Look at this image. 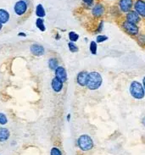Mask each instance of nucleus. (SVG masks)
I'll list each match as a JSON object with an SVG mask.
<instances>
[{
    "label": "nucleus",
    "instance_id": "nucleus-1",
    "mask_svg": "<svg viewBox=\"0 0 145 155\" xmlns=\"http://www.w3.org/2000/svg\"><path fill=\"white\" fill-rule=\"evenodd\" d=\"M102 82H103V78L99 72H98V71L88 72L87 86H86L87 88L91 90V91L98 90L101 87Z\"/></svg>",
    "mask_w": 145,
    "mask_h": 155
},
{
    "label": "nucleus",
    "instance_id": "nucleus-2",
    "mask_svg": "<svg viewBox=\"0 0 145 155\" xmlns=\"http://www.w3.org/2000/svg\"><path fill=\"white\" fill-rule=\"evenodd\" d=\"M129 92L131 96L137 100H142L145 97V90L144 86L138 81H133L131 82Z\"/></svg>",
    "mask_w": 145,
    "mask_h": 155
},
{
    "label": "nucleus",
    "instance_id": "nucleus-3",
    "mask_svg": "<svg viewBox=\"0 0 145 155\" xmlns=\"http://www.w3.org/2000/svg\"><path fill=\"white\" fill-rule=\"evenodd\" d=\"M77 146L83 152H88L93 148L94 142L90 136L83 134L81 135L77 139Z\"/></svg>",
    "mask_w": 145,
    "mask_h": 155
},
{
    "label": "nucleus",
    "instance_id": "nucleus-4",
    "mask_svg": "<svg viewBox=\"0 0 145 155\" xmlns=\"http://www.w3.org/2000/svg\"><path fill=\"white\" fill-rule=\"evenodd\" d=\"M122 26L125 31L130 36L135 37V36L138 35V33H139V28L136 24L128 22V21H125L122 24Z\"/></svg>",
    "mask_w": 145,
    "mask_h": 155
},
{
    "label": "nucleus",
    "instance_id": "nucleus-5",
    "mask_svg": "<svg viewBox=\"0 0 145 155\" xmlns=\"http://www.w3.org/2000/svg\"><path fill=\"white\" fill-rule=\"evenodd\" d=\"M133 0H119V8L122 12L128 13L132 10Z\"/></svg>",
    "mask_w": 145,
    "mask_h": 155
},
{
    "label": "nucleus",
    "instance_id": "nucleus-6",
    "mask_svg": "<svg viewBox=\"0 0 145 155\" xmlns=\"http://www.w3.org/2000/svg\"><path fill=\"white\" fill-rule=\"evenodd\" d=\"M126 21L128 22L133 23V24H138L141 21V17L140 15L135 11V10H131L130 12L126 13Z\"/></svg>",
    "mask_w": 145,
    "mask_h": 155
},
{
    "label": "nucleus",
    "instance_id": "nucleus-7",
    "mask_svg": "<svg viewBox=\"0 0 145 155\" xmlns=\"http://www.w3.org/2000/svg\"><path fill=\"white\" fill-rule=\"evenodd\" d=\"M87 75H88V72L87 70H83V71H80L77 75V84L82 87L84 88L87 86Z\"/></svg>",
    "mask_w": 145,
    "mask_h": 155
},
{
    "label": "nucleus",
    "instance_id": "nucleus-8",
    "mask_svg": "<svg viewBox=\"0 0 145 155\" xmlns=\"http://www.w3.org/2000/svg\"><path fill=\"white\" fill-rule=\"evenodd\" d=\"M27 9V4L25 1L20 0L18 1L15 5V12L18 15H22L26 13Z\"/></svg>",
    "mask_w": 145,
    "mask_h": 155
},
{
    "label": "nucleus",
    "instance_id": "nucleus-9",
    "mask_svg": "<svg viewBox=\"0 0 145 155\" xmlns=\"http://www.w3.org/2000/svg\"><path fill=\"white\" fill-rule=\"evenodd\" d=\"M134 9L140 16L145 17V1L137 0L134 3Z\"/></svg>",
    "mask_w": 145,
    "mask_h": 155
},
{
    "label": "nucleus",
    "instance_id": "nucleus-10",
    "mask_svg": "<svg viewBox=\"0 0 145 155\" xmlns=\"http://www.w3.org/2000/svg\"><path fill=\"white\" fill-rule=\"evenodd\" d=\"M55 77L58 78L60 81H61L63 83H64L67 81V72L63 66H59L54 70Z\"/></svg>",
    "mask_w": 145,
    "mask_h": 155
},
{
    "label": "nucleus",
    "instance_id": "nucleus-11",
    "mask_svg": "<svg viewBox=\"0 0 145 155\" xmlns=\"http://www.w3.org/2000/svg\"><path fill=\"white\" fill-rule=\"evenodd\" d=\"M30 51L31 53L35 55V56H42L45 53L44 47L39 44H32L30 47Z\"/></svg>",
    "mask_w": 145,
    "mask_h": 155
},
{
    "label": "nucleus",
    "instance_id": "nucleus-12",
    "mask_svg": "<svg viewBox=\"0 0 145 155\" xmlns=\"http://www.w3.org/2000/svg\"><path fill=\"white\" fill-rule=\"evenodd\" d=\"M104 13V7L101 3H97L92 9V14L94 17L99 18L101 17Z\"/></svg>",
    "mask_w": 145,
    "mask_h": 155
},
{
    "label": "nucleus",
    "instance_id": "nucleus-13",
    "mask_svg": "<svg viewBox=\"0 0 145 155\" xmlns=\"http://www.w3.org/2000/svg\"><path fill=\"white\" fill-rule=\"evenodd\" d=\"M51 87H52V89L54 90V92L58 93L62 91L63 88H64V83L61 81H60L58 78L54 77V78H53V80L51 82Z\"/></svg>",
    "mask_w": 145,
    "mask_h": 155
},
{
    "label": "nucleus",
    "instance_id": "nucleus-14",
    "mask_svg": "<svg viewBox=\"0 0 145 155\" xmlns=\"http://www.w3.org/2000/svg\"><path fill=\"white\" fill-rule=\"evenodd\" d=\"M9 136H10V132L7 128H4V127L0 128V142H3L7 141L9 138Z\"/></svg>",
    "mask_w": 145,
    "mask_h": 155
},
{
    "label": "nucleus",
    "instance_id": "nucleus-15",
    "mask_svg": "<svg viewBox=\"0 0 145 155\" xmlns=\"http://www.w3.org/2000/svg\"><path fill=\"white\" fill-rule=\"evenodd\" d=\"M9 13L4 9H0V23L1 24H5L9 21Z\"/></svg>",
    "mask_w": 145,
    "mask_h": 155
},
{
    "label": "nucleus",
    "instance_id": "nucleus-16",
    "mask_svg": "<svg viewBox=\"0 0 145 155\" xmlns=\"http://www.w3.org/2000/svg\"><path fill=\"white\" fill-rule=\"evenodd\" d=\"M59 65V60L56 58H50L48 59V67L52 70H55Z\"/></svg>",
    "mask_w": 145,
    "mask_h": 155
},
{
    "label": "nucleus",
    "instance_id": "nucleus-17",
    "mask_svg": "<svg viewBox=\"0 0 145 155\" xmlns=\"http://www.w3.org/2000/svg\"><path fill=\"white\" fill-rule=\"evenodd\" d=\"M36 15L39 17V18H42L45 16L46 13H45V10L42 7V4H38L37 6V9H36Z\"/></svg>",
    "mask_w": 145,
    "mask_h": 155
},
{
    "label": "nucleus",
    "instance_id": "nucleus-18",
    "mask_svg": "<svg viewBox=\"0 0 145 155\" xmlns=\"http://www.w3.org/2000/svg\"><path fill=\"white\" fill-rule=\"evenodd\" d=\"M89 50L90 53L93 55L97 54V51H98V43L95 41H92L89 45Z\"/></svg>",
    "mask_w": 145,
    "mask_h": 155
},
{
    "label": "nucleus",
    "instance_id": "nucleus-19",
    "mask_svg": "<svg viewBox=\"0 0 145 155\" xmlns=\"http://www.w3.org/2000/svg\"><path fill=\"white\" fill-rule=\"evenodd\" d=\"M36 25H37V27H38L40 31H45L46 27H45V25H44V21H43V20H42V18H38V19L37 20Z\"/></svg>",
    "mask_w": 145,
    "mask_h": 155
},
{
    "label": "nucleus",
    "instance_id": "nucleus-20",
    "mask_svg": "<svg viewBox=\"0 0 145 155\" xmlns=\"http://www.w3.org/2000/svg\"><path fill=\"white\" fill-rule=\"evenodd\" d=\"M69 39H70V42L76 43V42L79 39V35H78L77 33L74 32V31H70V32L69 33Z\"/></svg>",
    "mask_w": 145,
    "mask_h": 155
},
{
    "label": "nucleus",
    "instance_id": "nucleus-21",
    "mask_svg": "<svg viewBox=\"0 0 145 155\" xmlns=\"http://www.w3.org/2000/svg\"><path fill=\"white\" fill-rule=\"evenodd\" d=\"M68 47H69V49H70V51L71 53H77V52H78V50H79L78 47L75 44V43H72V42H70V43H68Z\"/></svg>",
    "mask_w": 145,
    "mask_h": 155
},
{
    "label": "nucleus",
    "instance_id": "nucleus-22",
    "mask_svg": "<svg viewBox=\"0 0 145 155\" xmlns=\"http://www.w3.org/2000/svg\"><path fill=\"white\" fill-rule=\"evenodd\" d=\"M108 40V37L105 36V35H99L97 37H96V43H104L105 41Z\"/></svg>",
    "mask_w": 145,
    "mask_h": 155
},
{
    "label": "nucleus",
    "instance_id": "nucleus-23",
    "mask_svg": "<svg viewBox=\"0 0 145 155\" xmlns=\"http://www.w3.org/2000/svg\"><path fill=\"white\" fill-rule=\"evenodd\" d=\"M50 155H63L62 152L60 148H56V147H54L51 148V151H50Z\"/></svg>",
    "mask_w": 145,
    "mask_h": 155
},
{
    "label": "nucleus",
    "instance_id": "nucleus-24",
    "mask_svg": "<svg viewBox=\"0 0 145 155\" xmlns=\"http://www.w3.org/2000/svg\"><path fill=\"white\" fill-rule=\"evenodd\" d=\"M8 123V118L7 116L3 114V113H0V125H6Z\"/></svg>",
    "mask_w": 145,
    "mask_h": 155
},
{
    "label": "nucleus",
    "instance_id": "nucleus-25",
    "mask_svg": "<svg viewBox=\"0 0 145 155\" xmlns=\"http://www.w3.org/2000/svg\"><path fill=\"white\" fill-rule=\"evenodd\" d=\"M138 43L141 45V46H145V37L144 36H138Z\"/></svg>",
    "mask_w": 145,
    "mask_h": 155
},
{
    "label": "nucleus",
    "instance_id": "nucleus-26",
    "mask_svg": "<svg viewBox=\"0 0 145 155\" xmlns=\"http://www.w3.org/2000/svg\"><path fill=\"white\" fill-rule=\"evenodd\" d=\"M83 2L88 7H91L93 5V0H83Z\"/></svg>",
    "mask_w": 145,
    "mask_h": 155
},
{
    "label": "nucleus",
    "instance_id": "nucleus-27",
    "mask_svg": "<svg viewBox=\"0 0 145 155\" xmlns=\"http://www.w3.org/2000/svg\"><path fill=\"white\" fill-rule=\"evenodd\" d=\"M103 26H104V21H101V22L99 23L98 28H97V31L98 32H101L102 30H103Z\"/></svg>",
    "mask_w": 145,
    "mask_h": 155
},
{
    "label": "nucleus",
    "instance_id": "nucleus-28",
    "mask_svg": "<svg viewBox=\"0 0 145 155\" xmlns=\"http://www.w3.org/2000/svg\"><path fill=\"white\" fill-rule=\"evenodd\" d=\"M70 117H71L70 114H67V117H66V119H67V121H68V122L70 120Z\"/></svg>",
    "mask_w": 145,
    "mask_h": 155
},
{
    "label": "nucleus",
    "instance_id": "nucleus-29",
    "mask_svg": "<svg viewBox=\"0 0 145 155\" xmlns=\"http://www.w3.org/2000/svg\"><path fill=\"white\" fill-rule=\"evenodd\" d=\"M142 124H143V126L145 127V116L142 119Z\"/></svg>",
    "mask_w": 145,
    "mask_h": 155
},
{
    "label": "nucleus",
    "instance_id": "nucleus-30",
    "mask_svg": "<svg viewBox=\"0 0 145 155\" xmlns=\"http://www.w3.org/2000/svg\"><path fill=\"white\" fill-rule=\"evenodd\" d=\"M142 84H143V86H144V90H145V76L144 77V78H143V83H142Z\"/></svg>",
    "mask_w": 145,
    "mask_h": 155
},
{
    "label": "nucleus",
    "instance_id": "nucleus-31",
    "mask_svg": "<svg viewBox=\"0 0 145 155\" xmlns=\"http://www.w3.org/2000/svg\"><path fill=\"white\" fill-rule=\"evenodd\" d=\"M18 35H19V36H22V37H26V34H24V33H22V32H21V33H19Z\"/></svg>",
    "mask_w": 145,
    "mask_h": 155
},
{
    "label": "nucleus",
    "instance_id": "nucleus-32",
    "mask_svg": "<svg viewBox=\"0 0 145 155\" xmlns=\"http://www.w3.org/2000/svg\"><path fill=\"white\" fill-rule=\"evenodd\" d=\"M1 29H2V24L0 23V30H1Z\"/></svg>",
    "mask_w": 145,
    "mask_h": 155
}]
</instances>
